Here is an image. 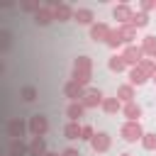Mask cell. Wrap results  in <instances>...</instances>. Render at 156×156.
Masks as SVG:
<instances>
[{
  "label": "cell",
  "instance_id": "obj_17",
  "mask_svg": "<svg viewBox=\"0 0 156 156\" xmlns=\"http://www.w3.org/2000/svg\"><path fill=\"white\" fill-rule=\"evenodd\" d=\"M107 68L112 73H122V71H127V61L122 58V54H115V56L107 58Z\"/></svg>",
  "mask_w": 156,
  "mask_h": 156
},
{
  "label": "cell",
  "instance_id": "obj_15",
  "mask_svg": "<svg viewBox=\"0 0 156 156\" xmlns=\"http://www.w3.org/2000/svg\"><path fill=\"white\" fill-rule=\"evenodd\" d=\"M83 112H85V107H83L80 102H68V107H66V117H68V122H80Z\"/></svg>",
  "mask_w": 156,
  "mask_h": 156
},
{
  "label": "cell",
  "instance_id": "obj_10",
  "mask_svg": "<svg viewBox=\"0 0 156 156\" xmlns=\"http://www.w3.org/2000/svg\"><path fill=\"white\" fill-rule=\"evenodd\" d=\"M112 17H115L119 24H129V22H132V17H134V10H132L129 5H115Z\"/></svg>",
  "mask_w": 156,
  "mask_h": 156
},
{
  "label": "cell",
  "instance_id": "obj_30",
  "mask_svg": "<svg viewBox=\"0 0 156 156\" xmlns=\"http://www.w3.org/2000/svg\"><path fill=\"white\" fill-rule=\"evenodd\" d=\"M93 136H95V129H93L90 124H83V127H80V139H83V141H90Z\"/></svg>",
  "mask_w": 156,
  "mask_h": 156
},
{
  "label": "cell",
  "instance_id": "obj_21",
  "mask_svg": "<svg viewBox=\"0 0 156 156\" xmlns=\"http://www.w3.org/2000/svg\"><path fill=\"white\" fill-rule=\"evenodd\" d=\"M100 107H102V110H105V112H107V115H117V112H119V110H122V102H119V100H117V98H105V100H102V105H100Z\"/></svg>",
  "mask_w": 156,
  "mask_h": 156
},
{
  "label": "cell",
  "instance_id": "obj_11",
  "mask_svg": "<svg viewBox=\"0 0 156 156\" xmlns=\"http://www.w3.org/2000/svg\"><path fill=\"white\" fill-rule=\"evenodd\" d=\"M24 132H27V124H24L20 117H12V119L7 122V134H10L12 139H22Z\"/></svg>",
  "mask_w": 156,
  "mask_h": 156
},
{
  "label": "cell",
  "instance_id": "obj_3",
  "mask_svg": "<svg viewBox=\"0 0 156 156\" xmlns=\"http://www.w3.org/2000/svg\"><path fill=\"white\" fill-rule=\"evenodd\" d=\"M49 7L54 10V20H58V22H66V20H71V17H73V7H71L68 2L51 0V2H49Z\"/></svg>",
  "mask_w": 156,
  "mask_h": 156
},
{
  "label": "cell",
  "instance_id": "obj_1",
  "mask_svg": "<svg viewBox=\"0 0 156 156\" xmlns=\"http://www.w3.org/2000/svg\"><path fill=\"white\" fill-rule=\"evenodd\" d=\"M90 78H93V61H90V56H78L73 61V76H71V80H76L78 85L85 88L90 83Z\"/></svg>",
  "mask_w": 156,
  "mask_h": 156
},
{
  "label": "cell",
  "instance_id": "obj_7",
  "mask_svg": "<svg viewBox=\"0 0 156 156\" xmlns=\"http://www.w3.org/2000/svg\"><path fill=\"white\" fill-rule=\"evenodd\" d=\"M63 95H66L71 102H80L83 95H85V88L78 85L76 80H66V85H63Z\"/></svg>",
  "mask_w": 156,
  "mask_h": 156
},
{
  "label": "cell",
  "instance_id": "obj_25",
  "mask_svg": "<svg viewBox=\"0 0 156 156\" xmlns=\"http://www.w3.org/2000/svg\"><path fill=\"white\" fill-rule=\"evenodd\" d=\"M80 127H83V124H78V122H68V124L63 127L66 139H80Z\"/></svg>",
  "mask_w": 156,
  "mask_h": 156
},
{
  "label": "cell",
  "instance_id": "obj_24",
  "mask_svg": "<svg viewBox=\"0 0 156 156\" xmlns=\"http://www.w3.org/2000/svg\"><path fill=\"white\" fill-rule=\"evenodd\" d=\"M105 44H107L110 49H117V46H122V44H124V39H122V32H119V27L110 32V37H107V41H105Z\"/></svg>",
  "mask_w": 156,
  "mask_h": 156
},
{
  "label": "cell",
  "instance_id": "obj_18",
  "mask_svg": "<svg viewBox=\"0 0 156 156\" xmlns=\"http://www.w3.org/2000/svg\"><path fill=\"white\" fill-rule=\"evenodd\" d=\"M115 98H117L119 102H124V105H127V102H134V85H129V83H127V85H119Z\"/></svg>",
  "mask_w": 156,
  "mask_h": 156
},
{
  "label": "cell",
  "instance_id": "obj_32",
  "mask_svg": "<svg viewBox=\"0 0 156 156\" xmlns=\"http://www.w3.org/2000/svg\"><path fill=\"white\" fill-rule=\"evenodd\" d=\"M61 156H80V151L78 149H73V146H68V149H63V154Z\"/></svg>",
  "mask_w": 156,
  "mask_h": 156
},
{
  "label": "cell",
  "instance_id": "obj_29",
  "mask_svg": "<svg viewBox=\"0 0 156 156\" xmlns=\"http://www.w3.org/2000/svg\"><path fill=\"white\" fill-rule=\"evenodd\" d=\"M20 95H22V100H24V102H32V100L37 98V88H34V85H24Z\"/></svg>",
  "mask_w": 156,
  "mask_h": 156
},
{
  "label": "cell",
  "instance_id": "obj_8",
  "mask_svg": "<svg viewBox=\"0 0 156 156\" xmlns=\"http://www.w3.org/2000/svg\"><path fill=\"white\" fill-rule=\"evenodd\" d=\"M110 24H105V22H93L90 24V39L93 41H107V37H110Z\"/></svg>",
  "mask_w": 156,
  "mask_h": 156
},
{
  "label": "cell",
  "instance_id": "obj_9",
  "mask_svg": "<svg viewBox=\"0 0 156 156\" xmlns=\"http://www.w3.org/2000/svg\"><path fill=\"white\" fill-rule=\"evenodd\" d=\"M90 149L98 154H105L110 149V134L107 132H95V136L90 139Z\"/></svg>",
  "mask_w": 156,
  "mask_h": 156
},
{
  "label": "cell",
  "instance_id": "obj_14",
  "mask_svg": "<svg viewBox=\"0 0 156 156\" xmlns=\"http://www.w3.org/2000/svg\"><path fill=\"white\" fill-rule=\"evenodd\" d=\"M51 20H54V10H51L49 5H41V7L34 12V22H37V24H41V27H44V24H49Z\"/></svg>",
  "mask_w": 156,
  "mask_h": 156
},
{
  "label": "cell",
  "instance_id": "obj_27",
  "mask_svg": "<svg viewBox=\"0 0 156 156\" xmlns=\"http://www.w3.org/2000/svg\"><path fill=\"white\" fill-rule=\"evenodd\" d=\"M139 68L146 73V78H154V73H156V63H154V58H141Z\"/></svg>",
  "mask_w": 156,
  "mask_h": 156
},
{
  "label": "cell",
  "instance_id": "obj_6",
  "mask_svg": "<svg viewBox=\"0 0 156 156\" xmlns=\"http://www.w3.org/2000/svg\"><path fill=\"white\" fill-rule=\"evenodd\" d=\"M46 129H49V119L44 115H32L29 117V132H32V136H44Z\"/></svg>",
  "mask_w": 156,
  "mask_h": 156
},
{
  "label": "cell",
  "instance_id": "obj_28",
  "mask_svg": "<svg viewBox=\"0 0 156 156\" xmlns=\"http://www.w3.org/2000/svg\"><path fill=\"white\" fill-rule=\"evenodd\" d=\"M141 146H144L146 151H154V149H156V134H154V132H144V136H141Z\"/></svg>",
  "mask_w": 156,
  "mask_h": 156
},
{
  "label": "cell",
  "instance_id": "obj_33",
  "mask_svg": "<svg viewBox=\"0 0 156 156\" xmlns=\"http://www.w3.org/2000/svg\"><path fill=\"white\" fill-rule=\"evenodd\" d=\"M44 156H58V154H54V151H46V154H44Z\"/></svg>",
  "mask_w": 156,
  "mask_h": 156
},
{
  "label": "cell",
  "instance_id": "obj_35",
  "mask_svg": "<svg viewBox=\"0 0 156 156\" xmlns=\"http://www.w3.org/2000/svg\"><path fill=\"white\" fill-rule=\"evenodd\" d=\"M119 156H132V154H119Z\"/></svg>",
  "mask_w": 156,
  "mask_h": 156
},
{
  "label": "cell",
  "instance_id": "obj_26",
  "mask_svg": "<svg viewBox=\"0 0 156 156\" xmlns=\"http://www.w3.org/2000/svg\"><path fill=\"white\" fill-rule=\"evenodd\" d=\"M134 29H141V27H146L149 24V15L146 12H134V17H132V22H129Z\"/></svg>",
  "mask_w": 156,
  "mask_h": 156
},
{
  "label": "cell",
  "instance_id": "obj_5",
  "mask_svg": "<svg viewBox=\"0 0 156 156\" xmlns=\"http://www.w3.org/2000/svg\"><path fill=\"white\" fill-rule=\"evenodd\" d=\"M102 93L98 90V88H85V95H83V100H80V105L85 107V110H93V107H98V105H102Z\"/></svg>",
  "mask_w": 156,
  "mask_h": 156
},
{
  "label": "cell",
  "instance_id": "obj_22",
  "mask_svg": "<svg viewBox=\"0 0 156 156\" xmlns=\"http://www.w3.org/2000/svg\"><path fill=\"white\" fill-rule=\"evenodd\" d=\"M141 51L149 54V56H156V37L154 34H146L141 39Z\"/></svg>",
  "mask_w": 156,
  "mask_h": 156
},
{
  "label": "cell",
  "instance_id": "obj_36",
  "mask_svg": "<svg viewBox=\"0 0 156 156\" xmlns=\"http://www.w3.org/2000/svg\"><path fill=\"white\" fill-rule=\"evenodd\" d=\"M154 63H156V56H154Z\"/></svg>",
  "mask_w": 156,
  "mask_h": 156
},
{
  "label": "cell",
  "instance_id": "obj_13",
  "mask_svg": "<svg viewBox=\"0 0 156 156\" xmlns=\"http://www.w3.org/2000/svg\"><path fill=\"white\" fill-rule=\"evenodd\" d=\"M122 115L127 117V122H139V117H141V105H139V102H127V105L122 107Z\"/></svg>",
  "mask_w": 156,
  "mask_h": 156
},
{
  "label": "cell",
  "instance_id": "obj_19",
  "mask_svg": "<svg viewBox=\"0 0 156 156\" xmlns=\"http://www.w3.org/2000/svg\"><path fill=\"white\" fill-rule=\"evenodd\" d=\"M149 78H146V73L139 68V66H132L129 68V85H144Z\"/></svg>",
  "mask_w": 156,
  "mask_h": 156
},
{
  "label": "cell",
  "instance_id": "obj_20",
  "mask_svg": "<svg viewBox=\"0 0 156 156\" xmlns=\"http://www.w3.org/2000/svg\"><path fill=\"white\" fill-rule=\"evenodd\" d=\"M29 154V144H24L22 139H12L10 141V156H24Z\"/></svg>",
  "mask_w": 156,
  "mask_h": 156
},
{
  "label": "cell",
  "instance_id": "obj_16",
  "mask_svg": "<svg viewBox=\"0 0 156 156\" xmlns=\"http://www.w3.org/2000/svg\"><path fill=\"white\" fill-rule=\"evenodd\" d=\"M44 154H46L44 136H32V141H29V156H44Z\"/></svg>",
  "mask_w": 156,
  "mask_h": 156
},
{
  "label": "cell",
  "instance_id": "obj_31",
  "mask_svg": "<svg viewBox=\"0 0 156 156\" xmlns=\"http://www.w3.org/2000/svg\"><path fill=\"white\" fill-rule=\"evenodd\" d=\"M139 7H141V12H149V10H156V0H144V2H139Z\"/></svg>",
  "mask_w": 156,
  "mask_h": 156
},
{
  "label": "cell",
  "instance_id": "obj_4",
  "mask_svg": "<svg viewBox=\"0 0 156 156\" xmlns=\"http://www.w3.org/2000/svg\"><path fill=\"white\" fill-rule=\"evenodd\" d=\"M122 58L127 61V66H139V63H141V58H144V51H141V46L129 44V46H124Z\"/></svg>",
  "mask_w": 156,
  "mask_h": 156
},
{
  "label": "cell",
  "instance_id": "obj_34",
  "mask_svg": "<svg viewBox=\"0 0 156 156\" xmlns=\"http://www.w3.org/2000/svg\"><path fill=\"white\" fill-rule=\"evenodd\" d=\"M151 80H154V83H156V73H154V78H151Z\"/></svg>",
  "mask_w": 156,
  "mask_h": 156
},
{
  "label": "cell",
  "instance_id": "obj_12",
  "mask_svg": "<svg viewBox=\"0 0 156 156\" xmlns=\"http://www.w3.org/2000/svg\"><path fill=\"white\" fill-rule=\"evenodd\" d=\"M73 20L78 22V24H93V20H95V15H93V10L90 7H76L73 10Z\"/></svg>",
  "mask_w": 156,
  "mask_h": 156
},
{
  "label": "cell",
  "instance_id": "obj_2",
  "mask_svg": "<svg viewBox=\"0 0 156 156\" xmlns=\"http://www.w3.org/2000/svg\"><path fill=\"white\" fill-rule=\"evenodd\" d=\"M119 134H122V139H124L127 144H134V141H141L144 129H141L139 122H124V124L119 127Z\"/></svg>",
  "mask_w": 156,
  "mask_h": 156
},
{
  "label": "cell",
  "instance_id": "obj_23",
  "mask_svg": "<svg viewBox=\"0 0 156 156\" xmlns=\"http://www.w3.org/2000/svg\"><path fill=\"white\" fill-rule=\"evenodd\" d=\"M119 32H122V39H124V44H127V46L136 39V29H134L132 24H119Z\"/></svg>",
  "mask_w": 156,
  "mask_h": 156
}]
</instances>
